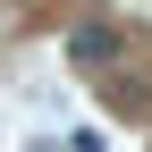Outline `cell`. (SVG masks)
Wrapping results in <instances>:
<instances>
[{
    "instance_id": "cell-2",
    "label": "cell",
    "mask_w": 152,
    "mask_h": 152,
    "mask_svg": "<svg viewBox=\"0 0 152 152\" xmlns=\"http://www.w3.org/2000/svg\"><path fill=\"white\" fill-rule=\"evenodd\" d=\"M68 152H102V135H68Z\"/></svg>"
},
{
    "instance_id": "cell-1",
    "label": "cell",
    "mask_w": 152,
    "mask_h": 152,
    "mask_svg": "<svg viewBox=\"0 0 152 152\" xmlns=\"http://www.w3.org/2000/svg\"><path fill=\"white\" fill-rule=\"evenodd\" d=\"M68 59L76 68H110V59H118V26H76L68 34Z\"/></svg>"
}]
</instances>
